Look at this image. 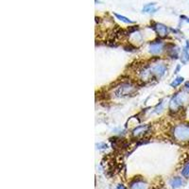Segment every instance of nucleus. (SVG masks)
<instances>
[{
  "label": "nucleus",
  "mask_w": 189,
  "mask_h": 189,
  "mask_svg": "<svg viewBox=\"0 0 189 189\" xmlns=\"http://www.w3.org/2000/svg\"><path fill=\"white\" fill-rule=\"evenodd\" d=\"M189 100V94L184 92H180L174 94L173 98L169 101V110L171 112H178L184 105L185 102Z\"/></svg>",
  "instance_id": "1"
},
{
  "label": "nucleus",
  "mask_w": 189,
  "mask_h": 189,
  "mask_svg": "<svg viewBox=\"0 0 189 189\" xmlns=\"http://www.w3.org/2000/svg\"><path fill=\"white\" fill-rule=\"evenodd\" d=\"M173 135L178 141H189V124H181L175 126L173 129Z\"/></svg>",
  "instance_id": "2"
},
{
  "label": "nucleus",
  "mask_w": 189,
  "mask_h": 189,
  "mask_svg": "<svg viewBox=\"0 0 189 189\" xmlns=\"http://www.w3.org/2000/svg\"><path fill=\"white\" fill-rule=\"evenodd\" d=\"M150 70H151V76L155 77L156 79H160L166 74L167 70V66L164 63H158V64H155L152 67H151Z\"/></svg>",
  "instance_id": "3"
},
{
  "label": "nucleus",
  "mask_w": 189,
  "mask_h": 189,
  "mask_svg": "<svg viewBox=\"0 0 189 189\" xmlns=\"http://www.w3.org/2000/svg\"><path fill=\"white\" fill-rule=\"evenodd\" d=\"M134 91V86H132L130 83H123L121 84L119 87H117V89L115 90V94L117 97H126L129 96V94H132Z\"/></svg>",
  "instance_id": "4"
},
{
  "label": "nucleus",
  "mask_w": 189,
  "mask_h": 189,
  "mask_svg": "<svg viewBox=\"0 0 189 189\" xmlns=\"http://www.w3.org/2000/svg\"><path fill=\"white\" fill-rule=\"evenodd\" d=\"M164 49V43L160 40H155L150 43V52L152 55L160 54Z\"/></svg>",
  "instance_id": "5"
},
{
  "label": "nucleus",
  "mask_w": 189,
  "mask_h": 189,
  "mask_svg": "<svg viewBox=\"0 0 189 189\" xmlns=\"http://www.w3.org/2000/svg\"><path fill=\"white\" fill-rule=\"evenodd\" d=\"M154 30L156 31V33L161 37V38H164V37H166L168 35V32H169V29L166 26L161 24V23H156L153 27Z\"/></svg>",
  "instance_id": "6"
},
{
  "label": "nucleus",
  "mask_w": 189,
  "mask_h": 189,
  "mask_svg": "<svg viewBox=\"0 0 189 189\" xmlns=\"http://www.w3.org/2000/svg\"><path fill=\"white\" fill-rule=\"evenodd\" d=\"M130 189H149V185L144 181L137 180L130 183Z\"/></svg>",
  "instance_id": "7"
},
{
  "label": "nucleus",
  "mask_w": 189,
  "mask_h": 189,
  "mask_svg": "<svg viewBox=\"0 0 189 189\" xmlns=\"http://www.w3.org/2000/svg\"><path fill=\"white\" fill-rule=\"evenodd\" d=\"M181 61L182 64H186L189 61V42L186 41L185 45L182 49L181 54Z\"/></svg>",
  "instance_id": "8"
},
{
  "label": "nucleus",
  "mask_w": 189,
  "mask_h": 189,
  "mask_svg": "<svg viewBox=\"0 0 189 189\" xmlns=\"http://www.w3.org/2000/svg\"><path fill=\"white\" fill-rule=\"evenodd\" d=\"M148 130H149V126H147V125L139 126L132 130V136L133 137H140L142 135H144L148 131Z\"/></svg>",
  "instance_id": "9"
},
{
  "label": "nucleus",
  "mask_w": 189,
  "mask_h": 189,
  "mask_svg": "<svg viewBox=\"0 0 189 189\" xmlns=\"http://www.w3.org/2000/svg\"><path fill=\"white\" fill-rule=\"evenodd\" d=\"M183 184V181L181 178L180 177H175L173 178L171 181H170V185L173 187V188H178L180 186H181Z\"/></svg>",
  "instance_id": "10"
},
{
  "label": "nucleus",
  "mask_w": 189,
  "mask_h": 189,
  "mask_svg": "<svg viewBox=\"0 0 189 189\" xmlns=\"http://www.w3.org/2000/svg\"><path fill=\"white\" fill-rule=\"evenodd\" d=\"M179 49L177 46H174V45H172V47L171 49H168V55L171 57V58H173V59H177L178 58V56H179Z\"/></svg>",
  "instance_id": "11"
},
{
  "label": "nucleus",
  "mask_w": 189,
  "mask_h": 189,
  "mask_svg": "<svg viewBox=\"0 0 189 189\" xmlns=\"http://www.w3.org/2000/svg\"><path fill=\"white\" fill-rule=\"evenodd\" d=\"M157 11V9L155 8V4L154 3H150L147 4L144 8H143V12L144 13H153Z\"/></svg>",
  "instance_id": "12"
},
{
  "label": "nucleus",
  "mask_w": 189,
  "mask_h": 189,
  "mask_svg": "<svg viewBox=\"0 0 189 189\" xmlns=\"http://www.w3.org/2000/svg\"><path fill=\"white\" fill-rule=\"evenodd\" d=\"M183 78L182 77H178V78H176L171 83H170V86L171 87H173V88H175V87H177V86H179L180 84H181V82L183 81Z\"/></svg>",
  "instance_id": "13"
},
{
  "label": "nucleus",
  "mask_w": 189,
  "mask_h": 189,
  "mask_svg": "<svg viewBox=\"0 0 189 189\" xmlns=\"http://www.w3.org/2000/svg\"><path fill=\"white\" fill-rule=\"evenodd\" d=\"M115 17H116L117 19H119L120 21H122V22H124V23H126V24H132V23H133L131 20H130L129 18H127V17H125V16H123V15H120V14H117V13H115Z\"/></svg>",
  "instance_id": "14"
},
{
  "label": "nucleus",
  "mask_w": 189,
  "mask_h": 189,
  "mask_svg": "<svg viewBox=\"0 0 189 189\" xmlns=\"http://www.w3.org/2000/svg\"><path fill=\"white\" fill-rule=\"evenodd\" d=\"M181 174H182V176H184L186 178L189 177V161L184 165V166L181 170Z\"/></svg>",
  "instance_id": "15"
},
{
  "label": "nucleus",
  "mask_w": 189,
  "mask_h": 189,
  "mask_svg": "<svg viewBox=\"0 0 189 189\" xmlns=\"http://www.w3.org/2000/svg\"><path fill=\"white\" fill-rule=\"evenodd\" d=\"M97 147H98V149L99 150H105V149H107L108 147H107V145L106 144H104V143H100V144H97Z\"/></svg>",
  "instance_id": "16"
},
{
  "label": "nucleus",
  "mask_w": 189,
  "mask_h": 189,
  "mask_svg": "<svg viewBox=\"0 0 189 189\" xmlns=\"http://www.w3.org/2000/svg\"><path fill=\"white\" fill-rule=\"evenodd\" d=\"M184 89H185L187 92H189V81H186V82H185V84H184Z\"/></svg>",
  "instance_id": "17"
},
{
  "label": "nucleus",
  "mask_w": 189,
  "mask_h": 189,
  "mask_svg": "<svg viewBox=\"0 0 189 189\" xmlns=\"http://www.w3.org/2000/svg\"><path fill=\"white\" fill-rule=\"evenodd\" d=\"M116 189H126V187L124 185H118V187Z\"/></svg>",
  "instance_id": "18"
},
{
  "label": "nucleus",
  "mask_w": 189,
  "mask_h": 189,
  "mask_svg": "<svg viewBox=\"0 0 189 189\" xmlns=\"http://www.w3.org/2000/svg\"><path fill=\"white\" fill-rule=\"evenodd\" d=\"M186 21H187V22L189 23V18H187V19H186Z\"/></svg>",
  "instance_id": "19"
}]
</instances>
